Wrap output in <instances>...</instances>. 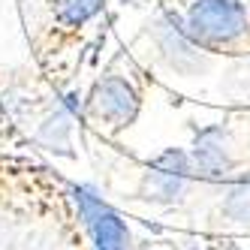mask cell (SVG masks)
Here are the masks:
<instances>
[{"instance_id":"1","label":"cell","mask_w":250,"mask_h":250,"mask_svg":"<svg viewBox=\"0 0 250 250\" xmlns=\"http://www.w3.org/2000/svg\"><path fill=\"white\" fill-rule=\"evenodd\" d=\"M184 27L205 51H235L250 42V9L244 0H193Z\"/></svg>"},{"instance_id":"2","label":"cell","mask_w":250,"mask_h":250,"mask_svg":"<svg viewBox=\"0 0 250 250\" xmlns=\"http://www.w3.org/2000/svg\"><path fill=\"white\" fill-rule=\"evenodd\" d=\"M196 181L190 148H166L154 160H148V169L142 172L139 199L151 205H181Z\"/></svg>"},{"instance_id":"3","label":"cell","mask_w":250,"mask_h":250,"mask_svg":"<svg viewBox=\"0 0 250 250\" xmlns=\"http://www.w3.org/2000/svg\"><path fill=\"white\" fill-rule=\"evenodd\" d=\"M139 112H142L139 87L127 76H118V73L103 76L84 100V115L97 121L100 127H105L109 133H121V130L133 127Z\"/></svg>"},{"instance_id":"4","label":"cell","mask_w":250,"mask_h":250,"mask_svg":"<svg viewBox=\"0 0 250 250\" xmlns=\"http://www.w3.org/2000/svg\"><path fill=\"white\" fill-rule=\"evenodd\" d=\"M73 196H76V205H79L82 226L87 232V238H91L94 250H133V244H136L133 229L124 220L121 211H115L87 184L73 187Z\"/></svg>"},{"instance_id":"5","label":"cell","mask_w":250,"mask_h":250,"mask_svg":"<svg viewBox=\"0 0 250 250\" xmlns=\"http://www.w3.org/2000/svg\"><path fill=\"white\" fill-rule=\"evenodd\" d=\"M151 27V40L157 45V55L169 69L181 76H196L205 69V55L208 51L196 42L187 27H184V19H178L172 12H163L148 24Z\"/></svg>"},{"instance_id":"6","label":"cell","mask_w":250,"mask_h":250,"mask_svg":"<svg viewBox=\"0 0 250 250\" xmlns=\"http://www.w3.org/2000/svg\"><path fill=\"white\" fill-rule=\"evenodd\" d=\"M190 157H193V169L196 178L202 181H232L235 178V151H232V139L223 124H205L196 130L193 145H190Z\"/></svg>"},{"instance_id":"7","label":"cell","mask_w":250,"mask_h":250,"mask_svg":"<svg viewBox=\"0 0 250 250\" xmlns=\"http://www.w3.org/2000/svg\"><path fill=\"white\" fill-rule=\"evenodd\" d=\"M220 217L238 229H250V172L226 181L220 196Z\"/></svg>"},{"instance_id":"8","label":"cell","mask_w":250,"mask_h":250,"mask_svg":"<svg viewBox=\"0 0 250 250\" xmlns=\"http://www.w3.org/2000/svg\"><path fill=\"white\" fill-rule=\"evenodd\" d=\"M105 0H48V12L63 30H79L103 12Z\"/></svg>"},{"instance_id":"9","label":"cell","mask_w":250,"mask_h":250,"mask_svg":"<svg viewBox=\"0 0 250 250\" xmlns=\"http://www.w3.org/2000/svg\"><path fill=\"white\" fill-rule=\"evenodd\" d=\"M73 127H76V124H73V105L63 103V105H58V109L40 124V142H42L45 148L58 151V154L73 157V151H69V136H73Z\"/></svg>"},{"instance_id":"10","label":"cell","mask_w":250,"mask_h":250,"mask_svg":"<svg viewBox=\"0 0 250 250\" xmlns=\"http://www.w3.org/2000/svg\"><path fill=\"white\" fill-rule=\"evenodd\" d=\"M220 250H241V247H238V244H229V241H223V247H220Z\"/></svg>"},{"instance_id":"11","label":"cell","mask_w":250,"mask_h":250,"mask_svg":"<svg viewBox=\"0 0 250 250\" xmlns=\"http://www.w3.org/2000/svg\"><path fill=\"white\" fill-rule=\"evenodd\" d=\"M187 250H199V247H187Z\"/></svg>"}]
</instances>
